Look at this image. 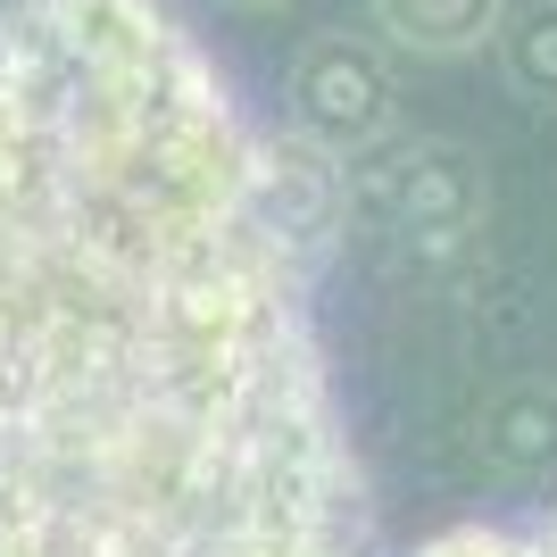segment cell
<instances>
[{
  "mask_svg": "<svg viewBox=\"0 0 557 557\" xmlns=\"http://www.w3.org/2000/svg\"><path fill=\"white\" fill-rule=\"evenodd\" d=\"M483 458L508 466V474H533L557 458V392L549 383H508V392L483 408Z\"/></svg>",
  "mask_w": 557,
  "mask_h": 557,
  "instance_id": "cell-5",
  "label": "cell"
},
{
  "mask_svg": "<svg viewBox=\"0 0 557 557\" xmlns=\"http://www.w3.org/2000/svg\"><path fill=\"white\" fill-rule=\"evenodd\" d=\"M367 9L374 34L417 59H466V50L499 42V17H508V0H367Z\"/></svg>",
  "mask_w": 557,
  "mask_h": 557,
  "instance_id": "cell-4",
  "label": "cell"
},
{
  "mask_svg": "<svg viewBox=\"0 0 557 557\" xmlns=\"http://www.w3.org/2000/svg\"><path fill=\"white\" fill-rule=\"evenodd\" d=\"M499 67L533 109H557V0H524L499 17Z\"/></svg>",
  "mask_w": 557,
  "mask_h": 557,
  "instance_id": "cell-6",
  "label": "cell"
},
{
  "mask_svg": "<svg viewBox=\"0 0 557 557\" xmlns=\"http://www.w3.org/2000/svg\"><path fill=\"white\" fill-rule=\"evenodd\" d=\"M417 557H557V499L524 516H491V524H458V533L424 541Z\"/></svg>",
  "mask_w": 557,
  "mask_h": 557,
  "instance_id": "cell-7",
  "label": "cell"
},
{
  "mask_svg": "<svg viewBox=\"0 0 557 557\" xmlns=\"http://www.w3.org/2000/svg\"><path fill=\"white\" fill-rule=\"evenodd\" d=\"M233 9H283V0H233Z\"/></svg>",
  "mask_w": 557,
  "mask_h": 557,
  "instance_id": "cell-8",
  "label": "cell"
},
{
  "mask_svg": "<svg viewBox=\"0 0 557 557\" xmlns=\"http://www.w3.org/2000/svg\"><path fill=\"white\" fill-rule=\"evenodd\" d=\"M483 166L466 141H408L392 159L349 166V209H383V225L408 233L417 250H458L483 225Z\"/></svg>",
  "mask_w": 557,
  "mask_h": 557,
  "instance_id": "cell-3",
  "label": "cell"
},
{
  "mask_svg": "<svg viewBox=\"0 0 557 557\" xmlns=\"http://www.w3.org/2000/svg\"><path fill=\"white\" fill-rule=\"evenodd\" d=\"M292 141L325 150V159L358 166L374 159L399 125V75H392V50L367 42V34H317V42L292 59Z\"/></svg>",
  "mask_w": 557,
  "mask_h": 557,
  "instance_id": "cell-2",
  "label": "cell"
},
{
  "mask_svg": "<svg viewBox=\"0 0 557 557\" xmlns=\"http://www.w3.org/2000/svg\"><path fill=\"white\" fill-rule=\"evenodd\" d=\"M317 267L175 0H0V557H383Z\"/></svg>",
  "mask_w": 557,
  "mask_h": 557,
  "instance_id": "cell-1",
  "label": "cell"
}]
</instances>
